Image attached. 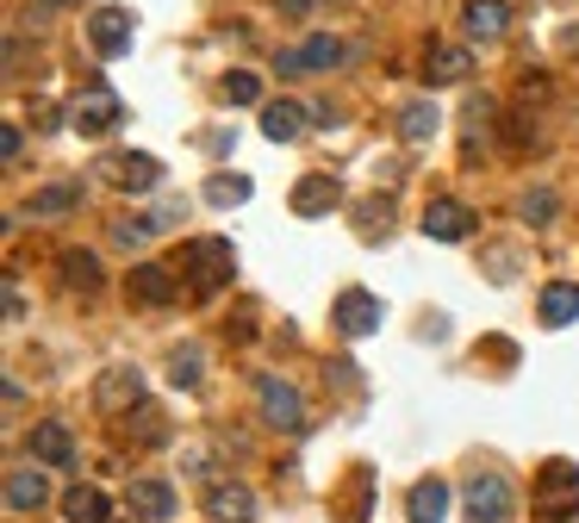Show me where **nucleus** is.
<instances>
[{"label":"nucleus","instance_id":"4468645a","mask_svg":"<svg viewBox=\"0 0 579 523\" xmlns=\"http://www.w3.org/2000/svg\"><path fill=\"white\" fill-rule=\"evenodd\" d=\"M32 461L38 467H76V430L69 424H32Z\"/></svg>","mask_w":579,"mask_h":523},{"label":"nucleus","instance_id":"412c9836","mask_svg":"<svg viewBox=\"0 0 579 523\" xmlns=\"http://www.w3.org/2000/svg\"><path fill=\"white\" fill-rule=\"evenodd\" d=\"M57 511H63V523H112V505L100 486H69Z\"/></svg>","mask_w":579,"mask_h":523},{"label":"nucleus","instance_id":"a211bd4d","mask_svg":"<svg viewBox=\"0 0 579 523\" xmlns=\"http://www.w3.org/2000/svg\"><path fill=\"white\" fill-rule=\"evenodd\" d=\"M306 119H312V112L299 107V100H268L262 107V138L268 143H293L299 131H306Z\"/></svg>","mask_w":579,"mask_h":523},{"label":"nucleus","instance_id":"f8f14e48","mask_svg":"<svg viewBox=\"0 0 579 523\" xmlns=\"http://www.w3.org/2000/svg\"><path fill=\"white\" fill-rule=\"evenodd\" d=\"M94 405L100 412H138L143 405V374L138 368H107L94 386Z\"/></svg>","mask_w":579,"mask_h":523},{"label":"nucleus","instance_id":"f03ea898","mask_svg":"<svg viewBox=\"0 0 579 523\" xmlns=\"http://www.w3.org/2000/svg\"><path fill=\"white\" fill-rule=\"evenodd\" d=\"M63 112H69V131H81V138H107V131L126 119V100L112 94L107 81H88Z\"/></svg>","mask_w":579,"mask_h":523},{"label":"nucleus","instance_id":"f3484780","mask_svg":"<svg viewBox=\"0 0 579 523\" xmlns=\"http://www.w3.org/2000/svg\"><path fill=\"white\" fill-rule=\"evenodd\" d=\"M174 293H181V281H174L162 262H138V269H131V300L138 305H174Z\"/></svg>","mask_w":579,"mask_h":523},{"label":"nucleus","instance_id":"4c0bfd02","mask_svg":"<svg viewBox=\"0 0 579 523\" xmlns=\"http://www.w3.org/2000/svg\"><path fill=\"white\" fill-rule=\"evenodd\" d=\"M281 13L287 19H306V13H312V0H281Z\"/></svg>","mask_w":579,"mask_h":523},{"label":"nucleus","instance_id":"58836bf2","mask_svg":"<svg viewBox=\"0 0 579 523\" xmlns=\"http://www.w3.org/2000/svg\"><path fill=\"white\" fill-rule=\"evenodd\" d=\"M50 7H63V0H50Z\"/></svg>","mask_w":579,"mask_h":523},{"label":"nucleus","instance_id":"cd10ccee","mask_svg":"<svg viewBox=\"0 0 579 523\" xmlns=\"http://www.w3.org/2000/svg\"><path fill=\"white\" fill-rule=\"evenodd\" d=\"M343 63V44H337V38H306V44H299V69H318V76H325V69H337Z\"/></svg>","mask_w":579,"mask_h":523},{"label":"nucleus","instance_id":"9d476101","mask_svg":"<svg viewBox=\"0 0 579 523\" xmlns=\"http://www.w3.org/2000/svg\"><path fill=\"white\" fill-rule=\"evenodd\" d=\"M473 224H480V212L468 200H430L423 207V238L430 243H461V238H473Z\"/></svg>","mask_w":579,"mask_h":523},{"label":"nucleus","instance_id":"0eeeda50","mask_svg":"<svg viewBox=\"0 0 579 523\" xmlns=\"http://www.w3.org/2000/svg\"><path fill=\"white\" fill-rule=\"evenodd\" d=\"M112 188H126V193H150L162 181V162L157 157H143V150H112V157H100V169Z\"/></svg>","mask_w":579,"mask_h":523},{"label":"nucleus","instance_id":"c9c22d12","mask_svg":"<svg viewBox=\"0 0 579 523\" xmlns=\"http://www.w3.org/2000/svg\"><path fill=\"white\" fill-rule=\"evenodd\" d=\"M32 119H38V125H44V131H57V119H69V112H57V107H50V100H32Z\"/></svg>","mask_w":579,"mask_h":523},{"label":"nucleus","instance_id":"473e14b6","mask_svg":"<svg viewBox=\"0 0 579 523\" xmlns=\"http://www.w3.org/2000/svg\"><path fill=\"white\" fill-rule=\"evenodd\" d=\"M19 157H26V131H19V125H0V162L13 169Z\"/></svg>","mask_w":579,"mask_h":523},{"label":"nucleus","instance_id":"dca6fc26","mask_svg":"<svg viewBox=\"0 0 579 523\" xmlns=\"http://www.w3.org/2000/svg\"><path fill=\"white\" fill-rule=\"evenodd\" d=\"M337 200H343L337 174H299V181H293V212H299V219H318V212H330Z\"/></svg>","mask_w":579,"mask_h":523},{"label":"nucleus","instance_id":"b1692460","mask_svg":"<svg viewBox=\"0 0 579 523\" xmlns=\"http://www.w3.org/2000/svg\"><path fill=\"white\" fill-rule=\"evenodd\" d=\"M505 19H511V13H505V0H468V7H461V26H468L480 44L505 32Z\"/></svg>","mask_w":579,"mask_h":523},{"label":"nucleus","instance_id":"f704fd0d","mask_svg":"<svg viewBox=\"0 0 579 523\" xmlns=\"http://www.w3.org/2000/svg\"><path fill=\"white\" fill-rule=\"evenodd\" d=\"M26 318V293H19V281L7 274V324H19Z\"/></svg>","mask_w":579,"mask_h":523},{"label":"nucleus","instance_id":"2f4dec72","mask_svg":"<svg viewBox=\"0 0 579 523\" xmlns=\"http://www.w3.org/2000/svg\"><path fill=\"white\" fill-rule=\"evenodd\" d=\"M150 238H157V224L150 219H119L112 224V243H119V250H143Z\"/></svg>","mask_w":579,"mask_h":523},{"label":"nucleus","instance_id":"9b49d317","mask_svg":"<svg viewBox=\"0 0 579 523\" xmlns=\"http://www.w3.org/2000/svg\"><path fill=\"white\" fill-rule=\"evenodd\" d=\"M206 517L212 523H256V492L243 480H212L206 486Z\"/></svg>","mask_w":579,"mask_h":523},{"label":"nucleus","instance_id":"aec40b11","mask_svg":"<svg viewBox=\"0 0 579 523\" xmlns=\"http://www.w3.org/2000/svg\"><path fill=\"white\" fill-rule=\"evenodd\" d=\"M437 131H442V112H437V100H411V107L399 112V138H406L411 150H423V143H437Z\"/></svg>","mask_w":579,"mask_h":523},{"label":"nucleus","instance_id":"20e7f679","mask_svg":"<svg viewBox=\"0 0 579 523\" xmlns=\"http://www.w3.org/2000/svg\"><path fill=\"white\" fill-rule=\"evenodd\" d=\"M461 505H468V523H511L517 499H511V480L505 474H473L461 486Z\"/></svg>","mask_w":579,"mask_h":523},{"label":"nucleus","instance_id":"39448f33","mask_svg":"<svg viewBox=\"0 0 579 523\" xmlns=\"http://www.w3.org/2000/svg\"><path fill=\"white\" fill-rule=\"evenodd\" d=\"M256 405H262V418L274 430H287V436H299V430H306V399H299L281 374H256Z\"/></svg>","mask_w":579,"mask_h":523},{"label":"nucleus","instance_id":"4be33fe9","mask_svg":"<svg viewBox=\"0 0 579 523\" xmlns=\"http://www.w3.org/2000/svg\"><path fill=\"white\" fill-rule=\"evenodd\" d=\"M50 499V480L38 467H13L7 474V511H38Z\"/></svg>","mask_w":579,"mask_h":523},{"label":"nucleus","instance_id":"393cba45","mask_svg":"<svg viewBox=\"0 0 579 523\" xmlns=\"http://www.w3.org/2000/svg\"><path fill=\"white\" fill-rule=\"evenodd\" d=\"M81 207V181H50V188L32 193V219H57V212Z\"/></svg>","mask_w":579,"mask_h":523},{"label":"nucleus","instance_id":"bb28decb","mask_svg":"<svg viewBox=\"0 0 579 523\" xmlns=\"http://www.w3.org/2000/svg\"><path fill=\"white\" fill-rule=\"evenodd\" d=\"M517 212H523V224H555V219H561V193H555V188H530Z\"/></svg>","mask_w":579,"mask_h":523},{"label":"nucleus","instance_id":"1a4fd4ad","mask_svg":"<svg viewBox=\"0 0 579 523\" xmlns=\"http://www.w3.org/2000/svg\"><path fill=\"white\" fill-rule=\"evenodd\" d=\"M131 32H138V19H131L126 7H100V13L88 19V44H94V57H107V63H119L131 50Z\"/></svg>","mask_w":579,"mask_h":523},{"label":"nucleus","instance_id":"423d86ee","mask_svg":"<svg viewBox=\"0 0 579 523\" xmlns=\"http://www.w3.org/2000/svg\"><path fill=\"white\" fill-rule=\"evenodd\" d=\"M380 318H387V305H380L368 286H343V293H337V305H330V324H337L349 343H356V336H375Z\"/></svg>","mask_w":579,"mask_h":523},{"label":"nucleus","instance_id":"6ab92c4d","mask_svg":"<svg viewBox=\"0 0 579 523\" xmlns=\"http://www.w3.org/2000/svg\"><path fill=\"white\" fill-rule=\"evenodd\" d=\"M542 324L548 331H567V324H579V281H555V286H542Z\"/></svg>","mask_w":579,"mask_h":523},{"label":"nucleus","instance_id":"5701e85b","mask_svg":"<svg viewBox=\"0 0 579 523\" xmlns=\"http://www.w3.org/2000/svg\"><path fill=\"white\" fill-rule=\"evenodd\" d=\"M57 269H63V281L76 286V293H100V281H107L94 250H63V255H57Z\"/></svg>","mask_w":579,"mask_h":523},{"label":"nucleus","instance_id":"7c9ffc66","mask_svg":"<svg viewBox=\"0 0 579 523\" xmlns=\"http://www.w3.org/2000/svg\"><path fill=\"white\" fill-rule=\"evenodd\" d=\"M126 418H131V436H138V443H169V430H162L157 405H138V412H126Z\"/></svg>","mask_w":579,"mask_h":523},{"label":"nucleus","instance_id":"c756f323","mask_svg":"<svg viewBox=\"0 0 579 523\" xmlns=\"http://www.w3.org/2000/svg\"><path fill=\"white\" fill-rule=\"evenodd\" d=\"M224 100H231V107H256V100H262V76L231 69V76H224Z\"/></svg>","mask_w":579,"mask_h":523},{"label":"nucleus","instance_id":"f257e3e1","mask_svg":"<svg viewBox=\"0 0 579 523\" xmlns=\"http://www.w3.org/2000/svg\"><path fill=\"white\" fill-rule=\"evenodd\" d=\"M181 274H188V286L200 300H212L237 274V250L224 238H193V243H181Z\"/></svg>","mask_w":579,"mask_h":523},{"label":"nucleus","instance_id":"7ed1b4c3","mask_svg":"<svg viewBox=\"0 0 579 523\" xmlns=\"http://www.w3.org/2000/svg\"><path fill=\"white\" fill-rule=\"evenodd\" d=\"M542 517H573L579 511V467L573 461H548L536 474V499H530Z\"/></svg>","mask_w":579,"mask_h":523},{"label":"nucleus","instance_id":"e433bc0d","mask_svg":"<svg viewBox=\"0 0 579 523\" xmlns=\"http://www.w3.org/2000/svg\"><path fill=\"white\" fill-rule=\"evenodd\" d=\"M505 125H511V131H505V138H511V143H536V131H530V119H505Z\"/></svg>","mask_w":579,"mask_h":523},{"label":"nucleus","instance_id":"72a5a7b5","mask_svg":"<svg viewBox=\"0 0 579 523\" xmlns=\"http://www.w3.org/2000/svg\"><path fill=\"white\" fill-rule=\"evenodd\" d=\"M368 486H375V480L356 474V492H349V523H368Z\"/></svg>","mask_w":579,"mask_h":523},{"label":"nucleus","instance_id":"a878e982","mask_svg":"<svg viewBox=\"0 0 579 523\" xmlns=\"http://www.w3.org/2000/svg\"><path fill=\"white\" fill-rule=\"evenodd\" d=\"M200 381H206V355H200V349H174V355H169V386H174V393H193Z\"/></svg>","mask_w":579,"mask_h":523},{"label":"nucleus","instance_id":"6e6552de","mask_svg":"<svg viewBox=\"0 0 579 523\" xmlns=\"http://www.w3.org/2000/svg\"><path fill=\"white\" fill-rule=\"evenodd\" d=\"M126 505H131V523H169L174 511H181V492H174L162 474H138Z\"/></svg>","mask_w":579,"mask_h":523},{"label":"nucleus","instance_id":"c85d7f7f","mask_svg":"<svg viewBox=\"0 0 579 523\" xmlns=\"http://www.w3.org/2000/svg\"><path fill=\"white\" fill-rule=\"evenodd\" d=\"M206 200H212V207H243V200H250V174H212V181H206Z\"/></svg>","mask_w":579,"mask_h":523},{"label":"nucleus","instance_id":"2eb2a0df","mask_svg":"<svg viewBox=\"0 0 579 523\" xmlns=\"http://www.w3.org/2000/svg\"><path fill=\"white\" fill-rule=\"evenodd\" d=\"M449 499H455L449 480H437V474L418 480V486L406 492V523H442L449 517Z\"/></svg>","mask_w":579,"mask_h":523},{"label":"nucleus","instance_id":"ddd939ff","mask_svg":"<svg viewBox=\"0 0 579 523\" xmlns=\"http://www.w3.org/2000/svg\"><path fill=\"white\" fill-rule=\"evenodd\" d=\"M473 76V50L468 44H430L423 50V81L430 88H455V81Z\"/></svg>","mask_w":579,"mask_h":523}]
</instances>
